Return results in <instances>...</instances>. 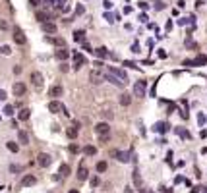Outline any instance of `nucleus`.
<instances>
[{"instance_id":"a18cd8bd","label":"nucleus","mask_w":207,"mask_h":193,"mask_svg":"<svg viewBox=\"0 0 207 193\" xmlns=\"http://www.w3.org/2000/svg\"><path fill=\"white\" fill-rule=\"evenodd\" d=\"M76 14H78V16L83 14V6H78V8H76Z\"/></svg>"},{"instance_id":"a19ab883","label":"nucleus","mask_w":207,"mask_h":193,"mask_svg":"<svg viewBox=\"0 0 207 193\" xmlns=\"http://www.w3.org/2000/svg\"><path fill=\"white\" fill-rule=\"evenodd\" d=\"M6 91H2V89H0V101H6Z\"/></svg>"},{"instance_id":"f8f14e48","label":"nucleus","mask_w":207,"mask_h":193,"mask_svg":"<svg viewBox=\"0 0 207 193\" xmlns=\"http://www.w3.org/2000/svg\"><path fill=\"white\" fill-rule=\"evenodd\" d=\"M41 29H43L45 33H56V23H54V21L41 23Z\"/></svg>"},{"instance_id":"a211bd4d","label":"nucleus","mask_w":207,"mask_h":193,"mask_svg":"<svg viewBox=\"0 0 207 193\" xmlns=\"http://www.w3.org/2000/svg\"><path fill=\"white\" fill-rule=\"evenodd\" d=\"M103 79L105 77L101 75L99 72H91V83H95V85H99V83H103Z\"/></svg>"},{"instance_id":"ddd939ff","label":"nucleus","mask_w":207,"mask_h":193,"mask_svg":"<svg viewBox=\"0 0 207 193\" xmlns=\"http://www.w3.org/2000/svg\"><path fill=\"white\" fill-rule=\"evenodd\" d=\"M54 58H56V60H66V58H70V50H66V48H60V50L54 52Z\"/></svg>"},{"instance_id":"58836bf2","label":"nucleus","mask_w":207,"mask_h":193,"mask_svg":"<svg viewBox=\"0 0 207 193\" xmlns=\"http://www.w3.org/2000/svg\"><path fill=\"white\" fill-rule=\"evenodd\" d=\"M0 29H8V23L4 19H0Z\"/></svg>"},{"instance_id":"7c9ffc66","label":"nucleus","mask_w":207,"mask_h":193,"mask_svg":"<svg viewBox=\"0 0 207 193\" xmlns=\"http://www.w3.org/2000/svg\"><path fill=\"white\" fill-rule=\"evenodd\" d=\"M107 168H108V164L105 162V160L97 162V172H99V174H101V172H105V170H107Z\"/></svg>"},{"instance_id":"cd10ccee","label":"nucleus","mask_w":207,"mask_h":193,"mask_svg":"<svg viewBox=\"0 0 207 193\" xmlns=\"http://www.w3.org/2000/svg\"><path fill=\"white\" fill-rule=\"evenodd\" d=\"M6 147H8V151H12V153H18V151H19L18 143H14V141H8V143H6Z\"/></svg>"},{"instance_id":"09e8293b","label":"nucleus","mask_w":207,"mask_h":193,"mask_svg":"<svg viewBox=\"0 0 207 193\" xmlns=\"http://www.w3.org/2000/svg\"><path fill=\"white\" fill-rule=\"evenodd\" d=\"M132 52H139V47H137V43H136V44L132 47Z\"/></svg>"},{"instance_id":"c03bdc74","label":"nucleus","mask_w":207,"mask_h":193,"mask_svg":"<svg viewBox=\"0 0 207 193\" xmlns=\"http://www.w3.org/2000/svg\"><path fill=\"white\" fill-rule=\"evenodd\" d=\"M14 73H22V66H14Z\"/></svg>"},{"instance_id":"412c9836","label":"nucleus","mask_w":207,"mask_h":193,"mask_svg":"<svg viewBox=\"0 0 207 193\" xmlns=\"http://www.w3.org/2000/svg\"><path fill=\"white\" fill-rule=\"evenodd\" d=\"M18 118H19L22 122L29 120V110H27V108H22V110H19V114H18Z\"/></svg>"},{"instance_id":"72a5a7b5","label":"nucleus","mask_w":207,"mask_h":193,"mask_svg":"<svg viewBox=\"0 0 207 193\" xmlns=\"http://www.w3.org/2000/svg\"><path fill=\"white\" fill-rule=\"evenodd\" d=\"M186 47H188V48H197V43H196V41H192V39L188 37V39H186Z\"/></svg>"},{"instance_id":"79ce46f5","label":"nucleus","mask_w":207,"mask_h":193,"mask_svg":"<svg viewBox=\"0 0 207 193\" xmlns=\"http://www.w3.org/2000/svg\"><path fill=\"white\" fill-rule=\"evenodd\" d=\"M70 151H72V153H78L79 147H78V145H70Z\"/></svg>"},{"instance_id":"dca6fc26","label":"nucleus","mask_w":207,"mask_h":193,"mask_svg":"<svg viewBox=\"0 0 207 193\" xmlns=\"http://www.w3.org/2000/svg\"><path fill=\"white\" fill-rule=\"evenodd\" d=\"M48 19H52V16L48 14V12H37V21H41V23H47Z\"/></svg>"},{"instance_id":"a878e982","label":"nucleus","mask_w":207,"mask_h":193,"mask_svg":"<svg viewBox=\"0 0 207 193\" xmlns=\"http://www.w3.org/2000/svg\"><path fill=\"white\" fill-rule=\"evenodd\" d=\"M62 95V87L60 85H54V87L50 89V97H60Z\"/></svg>"},{"instance_id":"f257e3e1","label":"nucleus","mask_w":207,"mask_h":193,"mask_svg":"<svg viewBox=\"0 0 207 193\" xmlns=\"http://www.w3.org/2000/svg\"><path fill=\"white\" fill-rule=\"evenodd\" d=\"M48 110H50V112H64L66 116L70 114V112L66 110V106H62L58 101H50V102H48Z\"/></svg>"},{"instance_id":"6ab92c4d","label":"nucleus","mask_w":207,"mask_h":193,"mask_svg":"<svg viewBox=\"0 0 207 193\" xmlns=\"http://www.w3.org/2000/svg\"><path fill=\"white\" fill-rule=\"evenodd\" d=\"M87 176H89L87 168H85L83 164H82V168H79V172H78V180H82V182H83V180H87Z\"/></svg>"},{"instance_id":"b1692460","label":"nucleus","mask_w":207,"mask_h":193,"mask_svg":"<svg viewBox=\"0 0 207 193\" xmlns=\"http://www.w3.org/2000/svg\"><path fill=\"white\" fill-rule=\"evenodd\" d=\"M18 139H19V143H23V145H27V143H29V137H27L25 131H19V133H18Z\"/></svg>"},{"instance_id":"6e6552de","label":"nucleus","mask_w":207,"mask_h":193,"mask_svg":"<svg viewBox=\"0 0 207 193\" xmlns=\"http://www.w3.org/2000/svg\"><path fill=\"white\" fill-rule=\"evenodd\" d=\"M35 183H37V178H35L33 174H27V176H23V180H22V186H23V187L35 186Z\"/></svg>"},{"instance_id":"c9c22d12","label":"nucleus","mask_w":207,"mask_h":193,"mask_svg":"<svg viewBox=\"0 0 207 193\" xmlns=\"http://www.w3.org/2000/svg\"><path fill=\"white\" fill-rule=\"evenodd\" d=\"M182 66H188V68H194V66H196V62H194V60H184V64Z\"/></svg>"},{"instance_id":"4c0bfd02","label":"nucleus","mask_w":207,"mask_h":193,"mask_svg":"<svg viewBox=\"0 0 207 193\" xmlns=\"http://www.w3.org/2000/svg\"><path fill=\"white\" fill-rule=\"evenodd\" d=\"M197 122H200V126H203V124H205V116H203L201 112H200V116H197Z\"/></svg>"},{"instance_id":"e433bc0d","label":"nucleus","mask_w":207,"mask_h":193,"mask_svg":"<svg viewBox=\"0 0 207 193\" xmlns=\"http://www.w3.org/2000/svg\"><path fill=\"white\" fill-rule=\"evenodd\" d=\"M0 52H2V54H10L12 48H10V47H2V48H0Z\"/></svg>"},{"instance_id":"f3484780","label":"nucleus","mask_w":207,"mask_h":193,"mask_svg":"<svg viewBox=\"0 0 207 193\" xmlns=\"http://www.w3.org/2000/svg\"><path fill=\"white\" fill-rule=\"evenodd\" d=\"M48 43H52V44H56V47H64L66 44V41L62 39V37H48Z\"/></svg>"},{"instance_id":"4be33fe9","label":"nucleus","mask_w":207,"mask_h":193,"mask_svg":"<svg viewBox=\"0 0 207 193\" xmlns=\"http://www.w3.org/2000/svg\"><path fill=\"white\" fill-rule=\"evenodd\" d=\"M93 52H95V54L99 56V58H107V56H108V52H107V48H105V47H101V48H95Z\"/></svg>"},{"instance_id":"20e7f679","label":"nucleus","mask_w":207,"mask_h":193,"mask_svg":"<svg viewBox=\"0 0 207 193\" xmlns=\"http://www.w3.org/2000/svg\"><path fill=\"white\" fill-rule=\"evenodd\" d=\"M134 95L136 97H145V81H137L134 85Z\"/></svg>"},{"instance_id":"bb28decb","label":"nucleus","mask_w":207,"mask_h":193,"mask_svg":"<svg viewBox=\"0 0 207 193\" xmlns=\"http://www.w3.org/2000/svg\"><path fill=\"white\" fill-rule=\"evenodd\" d=\"M74 39L79 41V43H83V41H85V31H82V29L76 31V33H74Z\"/></svg>"},{"instance_id":"f03ea898","label":"nucleus","mask_w":207,"mask_h":193,"mask_svg":"<svg viewBox=\"0 0 207 193\" xmlns=\"http://www.w3.org/2000/svg\"><path fill=\"white\" fill-rule=\"evenodd\" d=\"M50 162H52V157H50V155H47V153H39V157H37V164H39V166L47 168V166H50Z\"/></svg>"},{"instance_id":"39448f33","label":"nucleus","mask_w":207,"mask_h":193,"mask_svg":"<svg viewBox=\"0 0 207 193\" xmlns=\"http://www.w3.org/2000/svg\"><path fill=\"white\" fill-rule=\"evenodd\" d=\"M108 72H111V73H114V75L118 77L120 81L128 83V75H126V72H124V70H118V68H108Z\"/></svg>"},{"instance_id":"aec40b11","label":"nucleus","mask_w":207,"mask_h":193,"mask_svg":"<svg viewBox=\"0 0 207 193\" xmlns=\"http://www.w3.org/2000/svg\"><path fill=\"white\" fill-rule=\"evenodd\" d=\"M130 102H132V97H130L128 93H124V95H120V104H122V106H128Z\"/></svg>"},{"instance_id":"9d476101","label":"nucleus","mask_w":207,"mask_h":193,"mask_svg":"<svg viewBox=\"0 0 207 193\" xmlns=\"http://www.w3.org/2000/svg\"><path fill=\"white\" fill-rule=\"evenodd\" d=\"M105 79H107V81H111V83H112V85H118V87H124V85H126V83H124V81H120V79H118V77H116V75H114V73H111V72H108V73H107V75H105Z\"/></svg>"},{"instance_id":"2eb2a0df","label":"nucleus","mask_w":207,"mask_h":193,"mask_svg":"<svg viewBox=\"0 0 207 193\" xmlns=\"http://www.w3.org/2000/svg\"><path fill=\"white\" fill-rule=\"evenodd\" d=\"M112 157H116L120 162H128L130 160V155L128 153H120V151H112Z\"/></svg>"},{"instance_id":"49530a36","label":"nucleus","mask_w":207,"mask_h":193,"mask_svg":"<svg viewBox=\"0 0 207 193\" xmlns=\"http://www.w3.org/2000/svg\"><path fill=\"white\" fill-rule=\"evenodd\" d=\"M83 50H87V52H91V47H89V44H87V43H85V41H83Z\"/></svg>"},{"instance_id":"473e14b6","label":"nucleus","mask_w":207,"mask_h":193,"mask_svg":"<svg viewBox=\"0 0 207 193\" xmlns=\"http://www.w3.org/2000/svg\"><path fill=\"white\" fill-rule=\"evenodd\" d=\"M2 112H4V116H12V114H14V106H12V104H6Z\"/></svg>"},{"instance_id":"c85d7f7f","label":"nucleus","mask_w":207,"mask_h":193,"mask_svg":"<svg viewBox=\"0 0 207 193\" xmlns=\"http://www.w3.org/2000/svg\"><path fill=\"white\" fill-rule=\"evenodd\" d=\"M83 153L87 155V157H93V155L97 153V149H95V147H93V145H87V147H85V149H83Z\"/></svg>"},{"instance_id":"8fccbe9b","label":"nucleus","mask_w":207,"mask_h":193,"mask_svg":"<svg viewBox=\"0 0 207 193\" xmlns=\"http://www.w3.org/2000/svg\"><path fill=\"white\" fill-rule=\"evenodd\" d=\"M29 2H31V4H33V6H37V4H39V2H41V0H29Z\"/></svg>"},{"instance_id":"de8ad7c7","label":"nucleus","mask_w":207,"mask_h":193,"mask_svg":"<svg viewBox=\"0 0 207 193\" xmlns=\"http://www.w3.org/2000/svg\"><path fill=\"white\" fill-rule=\"evenodd\" d=\"M124 66H128V68H137V66L134 64V62H124Z\"/></svg>"},{"instance_id":"393cba45","label":"nucleus","mask_w":207,"mask_h":193,"mask_svg":"<svg viewBox=\"0 0 207 193\" xmlns=\"http://www.w3.org/2000/svg\"><path fill=\"white\" fill-rule=\"evenodd\" d=\"M58 174L62 176H70V166H68V164H62V166H60V170H58Z\"/></svg>"},{"instance_id":"2f4dec72","label":"nucleus","mask_w":207,"mask_h":193,"mask_svg":"<svg viewBox=\"0 0 207 193\" xmlns=\"http://www.w3.org/2000/svg\"><path fill=\"white\" fill-rule=\"evenodd\" d=\"M176 133H178V135H180V137H182V139H190V131H184V129H182V128H176Z\"/></svg>"},{"instance_id":"4468645a","label":"nucleus","mask_w":207,"mask_h":193,"mask_svg":"<svg viewBox=\"0 0 207 193\" xmlns=\"http://www.w3.org/2000/svg\"><path fill=\"white\" fill-rule=\"evenodd\" d=\"M153 129L159 131V133H166V131H168V124H166V122H157V124L153 126Z\"/></svg>"},{"instance_id":"7ed1b4c3","label":"nucleus","mask_w":207,"mask_h":193,"mask_svg":"<svg viewBox=\"0 0 207 193\" xmlns=\"http://www.w3.org/2000/svg\"><path fill=\"white\" fill-rule=\"evenodd\" d=\"M12 91H14L16 97H23V95H25V91H27V87L22 83V81H16L14 87H12Z\"/></svg>"},{"instance_id":"37998d69","label":"nucleus","mask_w":207,"mask_h":193,"mask_svg":"<svg viewBox=\"0 0 207 193\" xmlns=\"http://www.w3.org/2000/svg\"><path fill=\"white\" fill-rule=\"evenodd\" d=\"M91 186H93V187L99 186V178H93V180H91Z\"/></svg>"},{"instance_id":"3c124183","label":"nucleus","mask_w":207,"mask_h":193,"mask_svg":"<svg viewBox=\"0 0 207 193\" xmlns=\"http://www.w3.org/2000/svg\"><path fill=\"white\" fill-rule=\"evenodd\" d=\"M126 193H134V189L132 187H126Z\"/></svg>"},{"instance_id":"423d86ee","label":"nucleus","mask_w":207,"mask_h":193,"mask_svg":"<svg viewBox=\"0 0 207 193\" xmlns=\"http://www.w3.org/2000/svg\"><path fill=\"white\" fill-rule=\"evenodd\" d=\"M14 41L18 44H23L25 43V35H23V31L19 29V27H14Z\"/></svg>"},{"instance_id":"c756f323","label":"nucleus","mask_w":207,"mask_h":193,"mask_svg":"<svg viewBox=\"0 0 207 193\" xmlns=\"http://www.w3.org/2000/svg\"><path fill=\"white\" fill-rule=\"evenodd\" d=\"M194 62H196V66H203V64H207V56H205V54H201V56H197Z\"/></svg>"},{"instance_id":"0eeeda50","label":"nucleus","mask_w":207,"mask_h":193,"mask_svg":"<svg viewBox=\"0 0 207 193\" xmlns=\"http://www.w3.org/2000/svg\"><path fill=\"white\" fill-rule=\"evenodd\" d=\"M95 131H97L99 135H107L108 131H111V126H108L107 122H101V124H97V126H95Z\"/></svg>"},{"instance_id":"5701e85b","label":"nucleus","mask_w":207,"mask_h":193,"mask_svg":"<svg viewBox=\"0 0 207 193\" xmlns=\"http://www.w3.org/2000/svg\"><path fill=\"white\" fill-rule=\"evenodd\" d=\"M66 135L70 139H76V137H78V128H76V126H74V128H68L66 129Z\"/></svg>"},{"instance_id":"f704fd0d","label":"nucleus","mask_w":207,"mask_h":193,"mask_svg":"<svg viewBox=\"0 0 207 193\" xmlns=\"http://www.w3.org/2000/svg\"><path fill=\"white\" fill-rule=\"evenodd\" d=\"M22 170H23V168L18 166V164H12V166H10V172H14V174H18V172H22Z\"/></svg>"},{"instance_id":"1a4fd4ad","label":"nucleus","mask_w":207,"mask_h":193,"mask_svg":"<svg viewBox=\"0 0 207 193\" xmlns=\"http://www.w3.org/2000/svg\"><path fill=\"white\" fill-rule=\"evenodd\" d=\"M85 62H87V60H85L83 54H79V52H76V54H74V68H76V70H79Z\"/></svg>"},{"instance_id":"ea45409f","label":"nucleus","mask_w":207,"mask_h":193,"mask_svg":"<svg viewBox=\"0 0 207 193\" xmlns=\"http://www.w3.org/2000/svg\"><path fill=\"white\" fill-rule=\"evenodd\" d=\"M105 8H107V10H111V8H112V2H111V0H105Z\"/></svg>"},{"instance_id":"9b49d317","label":"nucleus","mask_w":207,"mask_h":193,"mask_svg":"<svg viewBox=\"0 0 207 193\" xmlns=\"http://www.w3.org/2000/svg\"><path fill=\"white\" fill-rule=\"evenodd\" d=\"M31 81H33V85H35L37 89L43 87V75H41L39 72H33V73H31Z\"/></svg>"},{"instance_id":"603ef678","label":"nucleus","mask_w":207,"mask_h":193,"mask_svg":"<svg viewBox=\"0 0 207 193\" xmlns=\"http://www.w3.org/2000/svg\"><path fill=\"white\" fill-rule=\"evenodd\" d=\"M68 193H79V191H78V189H70Z\"/></svg>"}]
</instances>
